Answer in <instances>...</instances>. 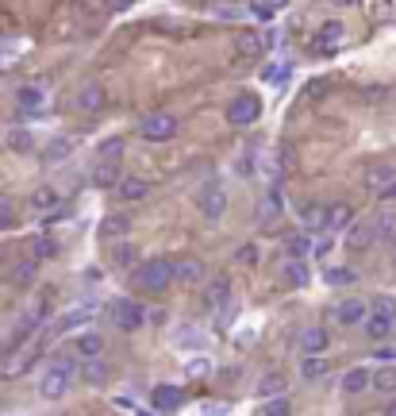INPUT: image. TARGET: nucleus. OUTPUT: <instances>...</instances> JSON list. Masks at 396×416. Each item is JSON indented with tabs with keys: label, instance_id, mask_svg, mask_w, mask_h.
Here are the masks:
<instances>
[{
	"label": "nucleus",
	"instance_id": "1",
	"mask_svg": "<svg viewBox=\"0 0 396 416\" xmlns=\"http://www.w3.org/2000/svg\"><path fill=\"white\" fill-rule=\"evenodd\" d=\"M170 282H173V263H166V258H151V263L139 266V285H143L146 293L170 289Z\"/></svg>",
	"mask_w": 396,
	"mask_h": 416
},
{
	"label": "nucleus",
	"instance_id": "2",
	"mask_svg": "<svg viewBox=\"0 0 396 416\" xmlns=\"http://www.w3.org/2000/svg\"><path fill=\"white\" fill-rule=\"evenodd\" d=\"M258 116H262V101L254 93H238L235 101L227 104V124L231 127H250Z\"/></svg>",
	"mask_w": 396,
	"mask_h": 416
},
{
	"label": "nucleus",
	"instance_id": "3",
	"mask_svg": "<svg viewBox=\"0 0 396 416\" xmlns=\"http://www.w3.org/2000/svg\"><path fill=\"white\" fill-rule=\"evenodd\" d=\"M196 208H200L204 220H219L227 212V189L219 182H208L200 193H196Z\"/></svg>",
	"mask_w": 396,
	"mask_h": 416
},
{
	"label": "nucleus",
	"instance_id": "4",
	"mask_svg": "<svg viewBox=\"0 0 396 416\" xmlns=\"http://www.w3.org/2000/svg\"><path fill=\"white\" fill-rule=\"evenodd\" d=\"M139 132H143L146 143H166V139L177 135V120H173L170 112H151V116L139 124Z\"/></svg>",
	"mask_w": 396,
	"mask_h": 416
},
{
	"label": "nucleus",
	"instance_id": "5",
	"mask_svg": "<svg viewBox=\"0 0 396 416\" xmlns=\"http://www.w3.org/2000/svg\"><path fill=\"white\" fill-rule=\"evenodd\" d=\"M343 43V20H327L324 27L312 35V54H335Z\"/></svg>",
	"mask_w": 396,
	"mask_h": 416
},
{
	"label": "nucleus",
	"instance_id": "6",
	"mask_svg": "<svg viewBox=\"0 0 396 416\" xmlns=\"http://www.w3.org/2000/svg\"><path fill=\"white\" fill-rule=\"evenodd\" d=\"M112 316H115V328H123V332H139V328L146 324L143 305H139V301H127V297H123L120 305L112 308Z\"/></svg>",
	"mask_w": 396,
	"mask_h": 416
},
{
	"label": "nucleus",
	"instance_id": "7",
	"mask_svg": "<svg viewBox=\"0 0 396 416\" xmlns=\"http://www.w3.org/2000/svg\"><path fill=\"white\" fill-rule=\"evenodd\" d=\"M70 378H73V370L51 366V370L43 374V382H39V393H43L46 401H58V397H65V389H70Z\"/></svg>",
	"mask_w": 396,
	"mask_h": 416
},
{
	"label": "nucleus",
	"instance_id": "8",
	"mask_svg": "<svg viewBox=\"0 0 396 416\" xmlns=\"http://www.w3.org/2000/svg\"><path fill=\"white\" fill-rule=\"evenodd\" d=\"M127 232H131V216H123V212H115V216H104V220H101V227H96V239H104V243H115V239H123Z\"/></svg>",
	"mask_w": 396,
	"mask_h": 416
},
{
	"label": "nucleus",
	"instance_id": "9",
	"mask_svg": "<svg viewBox=\"0 0 396 416\" xmlns=\"http://www.w3.org/2000/svg\"><path fill=\"white\" fill-rule=\"evenodd\" d=\"M151 405H154V412H173V409H181L185 405V389H177V386H158L151 393Z\"/></svg>",
	"mask_w": 396,
	"mask_h": 416
},
{
	"label": "nucleus",
	"instance_id": "10",
	"mask_svg": "<svg viewBox=\"0 0 396 416\" xmlns=\"http://www.w3.org/2000/svg\"><path fill=\"white\" fill-rule=\"evenodd\" d=\"M200 277H204V263H200V258H181V263H173V282L196 285Z\"/></svg>",
	"mask_w": 396,
	"mask_h": 416
},
{
	"label": "nucleus",
	"instance_id": "11",
	"mask_svg": "<svg viewBox=\"0 0 396 416\" xmlns=\"http://www.w3.org/2000/svg\"><path fill=\"white\" fill-rule=\"evenodd\" d=\"M327 343H331V336H327V328H319V324H312V328L300 332V347L308 351V355H324Z\"/></svg>",
	"mask_w": 396,
	"mask_h": 416
},
{
	"label": "nucleus",
	"instance_id": "12",
	"mask_svg": "<svg viewBox=\"0 0 396 416\" xmlns=\"http://www.w3.org/2000/svg\"><path fill=\"white\" fill-rule=\"evenodd\" d=\"M77 108H81V112H101V108H104V85H101V81H89V85L81 89Z\"/></svg>",
	"mask_w": 396,
	"mask_h": 416
},
{
	"label": "nucleus",
	"instance_id": "13",
	"mask_svg": "<svg viewBox=\"0 0 396 416\" xmlns=\"http://www.w3.org/2000/svg\"><path fill=\"white\" fill-rule=\"evenodd\" d=\"M339 324H346V328H354V324H366L369 320V308L362 305V301H343L339 305Z\"/></svg>",
	"mask_w": 396,
	"mask_h": 416
},
{
	"label": "nucleus",
	"instance_id": "14",
	"mask_svg": "<svg viewBox=\"0 0 396 416\" xmlns=\"http://www.w3.org/2000/svg\"><path fill=\"white\" fill-rule=\"evenodd\" d=\"M285 389H288L285 374H266V378L258 382V389H254V393L266 397V401H277V397H285Z\"/></svg>",
	"mask_w": 396,
	"mask_h": 416
},
{
	"label": "nucleus",
	"instance_id": "15",
	"mask_svg": "<svg viewBox=\"0 0 396 416\" xmlns=\"http://www.w3.org/2000/svg\"><path fill=\"white\" fill-rule=\"evenodd\" d=\"M392 332H396V320H389V316H369V320H366V336L373 339V343L392 339Z\"/></svg>",
	"mask_w": 396,
	"mask_h": 416
},
{
	"label": "nucleus",
	"instance_id": "16",
	"mask_svg": "<svg viewBox=\"0 0 396 416\" xmlns=\"http://www.w3.org/2000/svg\"><path fill=\"white\" fill-rule=\"evenodd\" d=\"M73 351L85 355V363H89V358H101L104 355V336H101V332H85V336L73 343Z\"/></svg>",
	"mask_w": 396,
	"mask_h": 416
},
{
	"label": "nucleus",
	"instance_id": "17",
	"mask_svg": "<svg viewBox=\"0 0 396 416\" xmlns=\"http://www.w3.org/2000/svg\"><path fill=\"white\" fill-rule=\"evenodd\" d=\"M120 162H101V166L93 170V185L96 189H112V185H120Z\"/></svg>",
	"mask_w": 396,
	"mask_h": 416
},
{
	"label": "nucleus",
	"instance_id": "18",
	"mask_svg": "<svg viewBox=\"0 0 396 416\" xmlns=\"http://www.w3.org/2000/svg\"><path fill=\"white\" fill-rule=\"evenodd\" d=\"M369 382H373V374L369 370H362V366H354V370H346L343 374V393H362V389H369Z\"/></svg>",
	"mask_w": 396,
	"mask_h": 416
},
{
	"label": "nucleus",
	"instance_id": "19",
	"mask_svg": "<svg viewBox=\"0 0 396 416\" xmlns=\"http://www.w3.org/2000/svg\"><path fill=\"white\" fill-rule=\"evenodd\" d=\"M81 378H85L89 386H104V382L112 378V370H108V363H104V358H89V363L81 366Z\"/></svg>",
	"mask_w": 396,
	"mask_h": 416
},
{
	"label": "nucleus",
	"instance_id": "20",
	"mask_svg": "<svg viewBox=\"0 0 396 416\" xmlns=\"http://www.w3.org/2000/svg\"><path fill=\"white\" fill-rule=\"evenodd\" d=\"M373 239H377L373 224H354V227H350V235H346V247H350V251H366Z\"/></svg>",
	"mask_w": 396,
	"mask_h": 416
},
{
	"label": "nucleus",
	"instance_id": "21",
	"mask_svg": "<svg viewBox=\"0 0 396 416\" xmlns=\"http://www.w3.org/2000/svg\"><path fill=\"white\" fill-rule=\"evenodd\" d=\"M300 224L308 227V232H324L327 227V205H304Z\"/></svg>",
	"mask_w": 396,
	"mask_h": 416
},
{
	"label": "nucleus",
	"instance_id": "22",
	"mask_svg": "<svg viewBox=\"0 0 396 416\" xmlns=\"http://www.w3.org/2000/svg\"><path fill=\"white\" fill-rule=\"evenodd\" d=\"M204 301H208L212 308H227V305H231V282H227V277L212 282V285H208V293H204Z\"/></svg>",
	"mask_w": 396,
	"mask_h": 416
},
{
	"label": "nucleus",
	"instance_id": "23",
	"mask_svg": "<svg viewBox=\"0 0 396 416\" xmlns=\"http://www.w3.org/2000/svg\"><path fill=\"white\" fill-rule=\"evenodd\" d=\"M281 274H285V282L293 285V289H300V285H308V277H312L308 263H296V258H288V263L281 266Z\"/></svg>",
	"mask_w": 396,
	"mask_h": 416
},
{
	"label": "nucleus",
	"instance_id": "24",
	"mask_svg": "<svg viewBox=\"0 0 396 416\" xmlns=\"http://www.w3.org/2000/svg\"><path fill=\"white\" fill-rule=\"evenodd\" d=\"M115 193H120V201H143L146 193H151V185L139 182V177H123V182L115 185Z\"/></svg>",
	"mask_w": 396,
	"mask_h": 416
},
{
	"label": "nucleus",
	"instance_id": "25",
	"mask_svg": "<svg viewBox=\"0 0 396 416\" xmlns=\"http://www.w3.org/2000/svg\"><path fill=\"white\" fill-rule=\"evenodd\" d=\"M350 220H354L350 205H331L327 208V232H343V227H350Z\"/></svg>",
	"mask_w": 396,
	"mask_h": 416
},
{
	"label": "nucleus",
	"instance_id": "26",
	"mask_svg": "<svg viewBox=\"0 0 396 416\" xmlns=\"http://www.w3.org/2000/svg\"><path fill=\"white\" fill-rule=\"evenodd\" d=\"M373 232L381 243H396V212H381V216L373 220Z\"/></svg>",
	"mask_w": 396,
	"mask_h": 416
},
{
	"label": "nucleus",
	"instance_id": "27",
	"mask_svg": "<svg viewBox=\"0 0 396 416\" xmlns=\"http://www.w3.org/2000/svg\"><path fill=\"white\" fill-rule=\"evenodd\" d=\"M4 143H8V151H15V154H27L31 146H35V139H31V132H23V127H12V132L4 135Z\"/></svg>",
	"mask_w": 396,
	"mask_h": 416
},
{
	"label": "nucleus",
	"instance_id": "28",
	"mask_svg": "<svg viewBox=\"0 0 396 416\" xmlns=\"http://www.w3.org/2000/svg\"><path fill=\"white\" fill-rule=\"evenodd\" d=\"M327 370H331V363H327V358H319V355H308V358H304V363H300V374H304V378H308V382L324 378Z\"/></svg>",
	"mask_w": 396,
	"mask_h": 416
},
{
	"label": "nucleus",
	"instance_id": "29",
	"mask_svg": "<svg viewBox=\"0 0 396 416\" xmlns=\"http://www.w3.org/2000/svg\"><path fill=\"white\" fill-rule=\"evenodd\" d=\"M369 386L377 389V393H396V366H381V370L373 374V382Z\"/></svg>",
	"mask_w": 396,
	"mask_h": 416
},
{
	"label": "nucleus",
	"instance_id": "30",
	"mask_svg": "<svg viewBox=\"0 0 396 416\" xmlns=\"http://www.w3.org/2000/svg\"><path fill=\"white\" fill-rule=\"evenodd\" d=\"M31 205H35V212H51L58 205V193L51 189V185H39V189L31 193Z\"/></svg>",
	"mask_w": 396,
	"mask_h": 416
},
{
	"label": "nucleus",
	"instance_id": "31",
	"mask_svg": "<svg viewBox=\"0 0 396 416\" xmlns=\"http://www.w3.org/2000/svg\"><path fill=\"white\" fill-rule=\"evenodd\" d=\"M120 154H123V139H104L101 151H96V166L101 162H120Z\"/></svg>",
	"mask_w": 396,
	"mask_h": 416
},
{
	"label": "nucleus",
	"instance_id": "32",
	"mask_svg": "<svg viewBox=\"0 0 396 416\" xmlns=\"http://www.w3.org/2000/svg\"><path fill=\"white\" fill-rule=\"evenodd\" d=\"M369 316H389V320H396V301L389 293H377L373 305H369Z\"/></svg>",
	"mask_w": 396,
	"mask_h": 416
},
{
	"label": "nucleus",
	"instance_id": "33",
	"mask_svg": "<svg viewBox=\"0 0 396 416\" xmlns=\"http://www.w3.org/2000/svg\"><path fill=\"white\" fill-rule=\"evenodd\" d=\"M112 263L123 266V270H127V266H135V263H139V247H131V243H120V247L112 251Z\"/></svg>",
	"mask_w": 396,
	"mask_h": 416
},
{
	"label": "nucleus",
	"instance_id": "34",
	"mask_svg": "<svg viewBox=\"0 0 396 416\" xmlns=\"http://www.w3.org/2000/svg\"><path fill=\"white\" fill-rule=\"evenodd\" d=\"M89 320H93V308L85 305V308H73V313H65L62 320H58V328L65 332V328H77V324H89Z\"/></svg>",
	"mask_w": 396,
	"mask_h": 416
},
{
	"label": "nucleus",
	"instance_id": "35",
	"mask_svg": "<svg viewBox=\"0 0 396 416\" xmlns=\"http://www.w3.org/2000/svg\"><path fill=\"white\" fill-rule=\"evenodd\" d=\"M254 416H293V405H288V397H277V401H266Z\"/></svg>",
	"mask_w": 396,
	"mask_h": 416
},
{
	"label": "nucleus",
	"instance_id": "36",
	"mask_svg": "<svg viewBox=\"0 0 396 416\" xmlns=\"http://www.w3.org/2000/svg\"><path fill=\"white\" fill-rule=\"evenodd\" d=\"M43 104V89H20V108H23V116H31V108H39Z\"/></svg>",
	"mask_w": 396,
	"mask_h": 416
},
{
	"label": "nucleus",
	"instance_id": "37",
	"mask_svg": "<svg viewBox=\"0 0 396 416\" xmlns=\"http://www.w3.org/2000/svg\"><path fill=\"white\" fill-rule=\"evenodd\" d=\"M238 54H246V58H250V54H262V46H266V39L262 35H238Z\"/></svg>",
	"mask_w": 396,
	"mask_h": 416
},
{
	"label": "nucleus",
	"instance_id": "38",
	"mask_svg": "<svg viewBox=\"0 0 396 416\" xmlns=\"http://www.w3.org/2000/svg\"><path fill=\"white\" fill-rule=\"evenodd\" d=\"M27 363H31L27 355H12L8 363H0V374H4V378H15V374H23V370H27Z\"/></svg>",
	"mask_w": 396,
	"mask_h": 416
},
{
	"label": "nucleus",
	"instance_id": "39",
	"mask_svg": "<svg viewBox=\"0 0 396 416\" xmlns=\"http://www.w3.org/2000/svg\"><path fill=\"white\" fill-rule=\"evenodd\" d=\"M70 151H73V143H70V139H54V143L46 146V162H58V158H65Z\"/></svg>",
	"mask_w": 396,
	"mask_h": 416
},
{
	"label": "nucleus",
	"instance_id": "40",
	"mask_svg": "<svg viewBox=\"0 0 396 416\" xmlns=\"http://www.w3.org/2000/svg\"><path fill=\"white\" fill-rule=\"evenodd\" d=\"M35 270H39V263H31V258H27V263H20V266H15L12 282H15V285H27L31 277H35Z\"/></svg>",
	"mask_w": 396,
	"mask_h": 416
},
{
	"label": "nucleus",
	"instance_id": "41",
	"mask_svg": "<svg viewBox=\"0 0 396 416\" xmlns=\"http://www.w3.org/2000/svg\"><path fill=\"white\" fill-rule=\"evenodd\" d=\"M312 251V239H304V235H296V239H288V255L296 258V263H304V255Z\"/></svg>",
	"mask_w": 396,
	"mask_h": 416
},
{
	"label": "nucleus",
	"instance_id": "42",
	"mask_svg": "<svg viewBox=\"0 0 396 416\" xmlns=\"http://www.w3.org/2000/svg\"><path fill=\"white\" fill-rule=\"evenodd\" d=\"M285 77H288V66H266L262 70V81H266V85H285Z\"/></svg>",
	"mask_w": 396,
	"mask_h": 416
},
{
	"label": "nucleus",
	"instance_id": "43",
	"mask_svg": "<svg viewBox=\"0 0 396 416\" xmlns=\"http://www.w3.org/2000/svg\"><path fill=\"white\" fill-rule=\"evenodd\" d=\"M392 177H396V170H392V166H377L373 174H369V185H385V189H389Z\"/></svg>",
	"mask_w": 396,
	"mask_h": 416
},
{
	"label": "nucleus",
	"instance_id": "44",
	"mask_svg": "<svg viewBox=\"0 0 396 416\" xmlns=\"http://www.w3.org/2000/svg\"><path fill=\"white\" fill-rule=\"evenodd\" d=\"M235 263H238V266H254V263H258V247H254V243L238 247V251H235Z\"/></svg>",
	"mask_w": 396,
	"mask_h": 416
},
{
	"label": "nucleus",
	"instance_id": "45",
	"mask_svg": "<svg viewBox=\"0 0 396 416\" xmlns=\"http://www.w3.org/2000/svg\"><path fill=\"white\" fill-rule=\"evenodd\" d=\"M246 15H254V20H274L277 4H250V8H246Z\"/></svg>",
	"mask_w": 396,
	"mask_h": 416
},
{
	"label": "nucleus",
	"instance_id": "46",
	"mask_svg": "<svg viewBox=\"0 0 396 416\" xmlns=\"http://www.w3.org/2000/svg\"><path fill=\"white\" fill-rule=\"evenodd\" d=\"M4 227H15V208H12V201H0V232Z\"/></svg>",
	"mask_w": 396,
	"mask_h": 416
},
{
	"label": "nucleus",
	"instance_id": "47",
	"mask_svg": "<svg viewBox=\"0 0 396 416\" xmlns=\"http://www.w3.org/2000/svg\"><path fill=\"white\" fill-rule=\"evenodd\" d=\"M327 285H354V270H327Z\"/></svg>",
	"mask_w": 396,
	"mask_h": 416
},
{
	"label": "nucleus",
	"instance_id": "48",
	"mask_svg": "<svg viewBox=\"0 0 396 416\" xmlns=\"http://www.w3.org/2000/svg\"><path fill=\"white\" fill-rule=\"evenodd\" d=\"M277 166H281V170H296V151H293V146H281V151H277Z\"/></svg>",
	"mask_w": 396,
	"mask_h": 416
},
{
	"label": "nucleus",
	"instance_id": "49",
	"mask_svg": "<svg viewBox=\"0 0 396 416\" xmlns=\"http://www.w3.org/2000/svg\"><path fill=\"white\" fill-rule=\"evenodd\" d=\"M31 251H35V258H51L54 255V243L51 239H35V243H31Z\"/></svg>",
	"mask_w": 396,
	"mask_h": 416
},
{
	"label": "nucleus",
	"instance_id": "50",
	"mask_svg": "<svg viewBox=\"0 0 396 416\" xmlns=\"http://www.w3.org/2000/svg\"><path fill=\"white\" fill-rule=\"evenodd\" d=\"M243 12H246V8H238V4H219V8H216L219 20H235V15H243Z\"/></svg>",
	"mask_w": 396,
	"mask_h": 416
},
{
	"label": "nucleus",
	"instance_id": "51",
	"mask_svg": "<svg viewBox=\"0 0 396 416\" xmlns=\"http://www.w3.org/2000/svg\"><path fill=\"white\" fill-rule=\"evenodd\" d=\"M324 93H327V81L316 77V85H308V96H324Z\"/></svg>",
	"mask_w": 396,
	"mask_h": 416
},
{
	"label": "nucleus",
	"instance_id": "52",
	"mask_svg": "<svg viewBox=\"0 0 396 416\" xmlns=\"http://www.w3.org/2000/svg\"><path fill=\"white\" fill-rule=\"evenodd\" d=\"M377 358H381V363H385V366H389V363H392V358H396V347H381V351H377Z\"/></svg>",
	"mask_w": 396,
	"mask_h": 416
},
{
	"label": "nucleus",
	"instance_id": "53",
	"mask_svg": "<svg viewBox=\"0 0 396 416\" xmlns=\"http://www.w3.org/2000/svg\"><path fill=\"white\" fill-rule=\"evenodd\" d=\"M204 416H227V405H204Z\"/></svg>",
	"mask_w": 396,
	"mask_h": 416
},
{
	"label": "nucleus",
	"instance_id": "54",
	"mask_svg": "<svg viewBox=\"0 0 396 416\" xmlns=\"http://www.w3.org/2000/svg\"><path fill=\"white\" fill-rule=\"evenodd\" d=\"M208 370V363H204V358H196V363H189V374H204Z\"/></svg>",
	"mask_w": 396,
	"mask_h": 416
},
{
	"label": "nucleus",
	"instance_id": "55",
	"mask_svg": "<svg viewBox=\"0 0 396 416\" xmlns=\"http://www.w3.org/2000/svg\"><path fill=\"white\" fill-rule=\"evenodd\" d=\"M238 378V370H235V366H231V370H219V382H235Z\"/></svg>",
	"mask_w": 396,
	"mask_h": 416
},
{
	"label": "nucleus",
	"instance_id": "56",
	"mask_svg": "<svg viewBox=\"0 0 396 416\" xmlns=\"http://www.w3.org/2000/svg\"><path fill=\"white\" fill-rule=\"evenodd\" d=\"M4 263H8V251H4V247H0V266H4Z\"/></svg>",
	"mask_w": 396,
	"mask_h": 416
},
{
	"label": "nucleus",
	"instance_id": "57",
	"mask_svg": "<svg viewBox=\"0 0 396 416\" xmlns=\"http://www.w3.org/2000/svg\"><path fill=\"white\" fill-rule=\"evenodd\" d=\"M389 416H396V401H392V405H389Z\"/></svg>",
	"mask_w": 396,
	"mask_h": 416
},
{
	"label": "nucleus",
	"instance_id": "58",
	"mask_svg": "<svg viewBox=\"0 0 396 416\" xmlns=\"http://www.w3.org/2000/svg\"><path fill=\"white\" fill-rule=\"evenodd\" d=\"M143 416H154V412H143Z\"/></svg>",
	"mask_w": 396,
	"mask_h": 416
}]
</instances>
